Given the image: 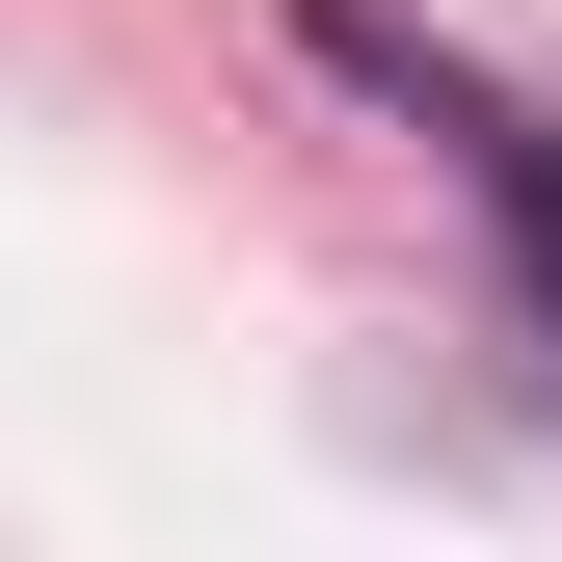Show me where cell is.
I'll return each mask as SVG.
<instances>
[{"label": "cell", "instance_id": "6da1fadb", "mask_svg": "<svg viewBox=\"0 0 562 562\" xmlns=\"http://www.w3.org/2000/svg\"><path fill=\"white\" fill-rule=\"evenodd\" d=\"M295 54H322V81H375V108L482 188V241H509V295H536V348H562V108H509L482 54H429V27H402V0H295Z\"/></svg>", "mask_w": 562, "mask_h": 562}]
</instances>
